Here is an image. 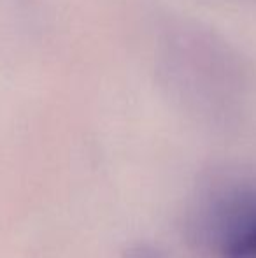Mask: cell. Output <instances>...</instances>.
Masks as SVG:
<instances>
[{
  "mask_svg": "<svg viewBox=\"0 0 256 258\" xmlns=\"http://www.w3.org/2000/svg\"><path fill=\"white\" fill-rule=\"evenodd\" d=\"M161 78L188 102L209 109H230L242 102L253 67L235 46L202 25L170 21L158 42Z\"/></svg>",
  "mask_w": 256,
  "mask_h": 258,
  "instance_id": "1",
  "label": "cell"
},
{
  "mask_svg": "<svg viewBox=\"0 0 256 258\" xmlns=\"http://www.w3.org/2000/svg\"><path fill=\"white\" fill-rule=\"evenodd\" d=\"M223 258H256V195L228 207L219 230Z\"/></svg>",
  "mask_w": 256,
  "mask_h": 258,
  "instance_id": "2",
  "label": "cell"
}]
</instances>
